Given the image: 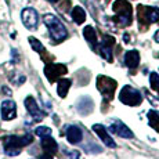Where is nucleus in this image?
Wrapping results in <instances>:
<instances>
[{
	"label": "nucleus",
	"mask_w": 159,
	"mask_h": 159,
	"mask_svg": "<svg viewBox=\"0 0 159 159\" xmlns=\"http://www.w3.org/2000/svg\"><path fill=\"white\" fill-rule=\"evenodd\" d=\"M148 123L151 125L152 129H155V131L159 133V114L154 109L148 111Z\"/></svg>",
	"instance_id": "nucleus-20"
},
{
	"label": "nucleus",
	"mask_w": 159,
	"mask_h": 159,
	"mask_svg": "<svg viewBox=\"0 0 159 159\" xmlns=\"http://www.w3.org/2000/svg\"><path fill=\"white\" fill-rule=\"evenodd\" d=\"M21 18H22V22L24 25L26 26L28 29L33 30L38 28V24H39V15H38V11L32 7H26L22 10L21 13Z\"/></svg>",
	"instance_id": "nucleus-8"
},
{
	"label": "nucleus",
	"mask_w": 159,
	"mask_h": 159,
	"mask_svg": "<svg viewBox=\"0 0 159 159\" xmlns=\"http://www.w3.org/2000/svg\"><path fill=\"white\" fill-rule=\"evenodd\" d=\"M114 44L115 39L112 36H104V40L100 44V54L108 62H112V46Z\"/></svg>",
	"instance_id": "nucleus-10"
},
{
	"label": "nucleus",
	"mask_w": 159,
	"mask_h": 159,
	"mask_svg": "<svg viewBox=\"0 0 159 159\" xmlns=\"http://www.w3.org/2000/svg\"><path fill=\"white\" fill-rule=\"evenodd\" d=\"M112 10L116 13L114 21L119 26H127L131 24V6L127 0H116L112 4Z\"/></svg>",
	"instance_id": "nucleus-3"
},
{
	"label": "nucleus",
	"mask_w": 159,
	"mask_h": 159,
	"mask_svg": "<svg viewBox=\"0 0 159 159\" xmlns=\"http://www.w3.org/2000/svg\"><path fill=\"white\" fill-rule=\"evenodd\" d=\"M82 130L79 129L78 126H68L66 129V139L71 144H78L79 141L82 140Z\"/></svg>",
	"instance_id": "nucleus-16"
},
{
	"label": "nucleus",
	"mask_w": 159,
	"mask_h": 159,
	"mask_svg": "<svg viewBox=\"0 0 159 159\" xmlns=\"http://www.w3.org/2000/svg\"><path fill=\"white\" fill-rule=\"evenodd\" d=\"M68 157H69V159H79V154L76 151H73V152H69Z\"/></svg>",
	"instance_id": "nucleus-24"
},
{
	"label": "nucleus",
	"mask_w": 159,
	"mask_h": 159,
	"mask_svg": "<svg viewBox=\"0 0 159 159\" xmlns=\"http://www.w3.org/2000/svg\"><path fill=\"white\" fill-rule=\"evenodd\" d=\"M66 72H68V68H66V65H62V64L48 62L47 65L44 66V75L50 83L56 82L57 79H60L61 76H64Z\"/></svg>",
	"instance_id": "nucleus-7"
},
{
	"label": "nucleus",
	"mask_w": 159,
	"mask_h": 159,
	"mask_svg": "<svg viewBox=\"0 0 159 159\" xmlns=\"http://www.w3.org/2000/svg\"><path fill=\"white\" fill-rule=\"evenodd\" d=\"M0 112H2L3 120H13L15 116H17V105L11 100H6V101L2 102Z\"/></svg>",
	"instance_id": "nucleus-11"
},
{
	"label": "nucleus",
	"mask_w": 159,
	"mask_h": 159,
	"mask_svg": "<svg viewBox=\"0 0 159 159\" xmlns=\"http://www.w3.org/2000/svg\"><path fill=\"white\" fill-rule=\"evenodd\" d=\"M69 89H71V80H69V79H60V80H58L57 91H58V96H60L61 98H65L68 91H69Z\"/></svg>",
	"instance_id": "nucleus-19"
},
{
	"label": "nucleus",
	"mask_w": 159,
	"mask_h": 159,
	"mask_svg": "<svg viewBox=\"0 0 159 159\" xmlns=\"http://www.w3.org/2000/svg\"><path fill=\"white\" fill-rule=\"evenodd\" d=\"M119 100L129 107H137L143 101V96L139 90L131 86H125L119 93Z\"/></svg>",
	"instance_id": "nucleus-4"
},
{
	"label": "nucleus",
	"mask_w": 159,
	"mask_h": 159,
	"mask_svg": "<svg viewBox=\"0 0 159 159\" xmlns=\"http://www.w3.org/2000/svg\"><path fill=\"white\" fill-rule=\"evenodd\" d=\"M43 21L47 26L48 32H50V36L54 39L56 42H62L66 39L68 36V30H66L65 25L61 22L60 20L53 14H46L43 17Z\"/></svg>",
	"instance_id": "nucleus-1"
},
{
	"label": "nucleus",
	"mask_w": 159,
	"mask_h": 159,
	"mask_svg": "<svg viewBox=\"0 0 159 159\" xmlns=\"http://www.w3.org/2000/svg\"><path fill=\"white\" fill-rule=\"evenodd\" d=\"M159 21V8L149 6H139V22L141 25H151Z\"/></svg>",
	"instance_id": "nucleus-5"
},
{
	"label": "nucleus",
	"mask_w": 159,
	"mask_h": 159,
	"mask_svg": "<svg viewBox=\"0 0 159 159\" xmlns=\"http://www.w3.org/2000/svg\"><path fill=\"white\" fill-rule=\"evenodd\" d=\"M25 107H26V111L32 115V118L35 119V120H42V119L44 118V114L40 111V108L38 107V104H36L33 97H30V96L26 97L25 98Z\"/></svg>",
	"instance_id": "nucleus-12"
},
{
	"label": "nucleus",
	"mask_w": 159,
	"mask_h": 159,
	"mask_svg": "<svg viewBox=\"0 0 159 159\" xmlns=\"http://www.w3.org/2000/svg\"><path fill=\"white\" fill-rule=\"evenodd\" d=\"M123 39H125V42H126V43H127V42H129V35H127V33H125V36H123Z\"/></svg>",
	"instance_id": "nucleus-27"
},
{
	"label": "nucleus",
	"mask_w": 159,
	"mask_h": 159,
	"mask_svg": "<svg viewBox=\"0 0 159 159\" xmlns=\"http://www.w3.org/2000/svg\"><path fill=\"white\" fill-rule=\"evenodd\" d=\"M125 64L130 69H136L140 64V53L137 50L126 51V54H125Z\"/></svg>",
	"instance_id": "nucleus-14"
},
{
	"label": "nucleus",
	"mask_w": 159,
	"mask_h": 159,
	"mask_svg": "<svg viewBox=\"0 0 159 159\" xmlns=\"http://www.w3.org/2000/svg\"><path fill=\"white\" fill-rule=\"evenodd\" d=\"M149 84H151L152 90L159 91V75L157 72H151V75H149Z\"/></svg>",
	"instance_id": "nucleus-22"
},
{
	"label": "nucleus",
	"mask_w": 159,
	"mask_h": 159,
	"mask_svg": "<svg viewBox=\"0 0 159 159\" xmlns=\"http://www.w3.org/2000/svg\"><path fill=\"white\" fill-rule=\"evenodd\" d=\"M83 36L89 43L91 44V47H96L97 46V33H96V29L91 25H87L86 28L83 29Z\"/></svg>",
	"instance_id": "nucleus-17"
},
{
	"label": "nucleus",
	"mask_w": 159,
	"mask_h": 159,
	"mask_svg": "<svg viewBox=\"0 0 159 159\" xmlns=\"http://www.w3.org/2000/svg\"><path fill=\"white\" fill-rule=\"evenodd\" d=\"M42 148L46 151V154H56V152L58 151V144L57 141L53 139L51 136H46V137H42Z\"/></svg>",
	"instance_id": "nucleus-15"
},
{
	"label": "nucleus",
	"mask_w": 159,
	"mask_h": 159,
	"mask_svg": "<svg viewBox=\"0 0 159 159\" xmlns=\"http://www.w3.org/2000/svg\"><path fill=\"white\" fill-rule=\"evenodd\" d=\"M29 43L30 46H32V48L36 51V53H39V54H42L44 58V54H46V50H44V47H43V44L40 43V42L38 40V39H35V38H29Z\"/></svg>",
	"instance_id": "nucleus-21"
},
{
	"label": "nucleus",
	"mask_w": 159,
	"mask_h": 159,
	"mask_svg": "<svg viewBox=\"0 0 159 159\" xmlns=\"http://www.w3.org/2000/svg\"><path fill=\"white\" fill-rule=\"evenodd\" d=\"M39 159H53V157H51L50 154H43L39 157Z\"/></svg>",
	"instance_id": "nucleus-25"
},
{
	"label": "nucleus",
	"mask_w": 159,
	"mask_h": 159,
	"mask_svg": "<svg viewBox=\"0 0 159 159\" xmlns=\"http://www.w3.org/2000/svg\"><path fill=\"white\" fill-rule=\"evenodd\" d=\"M116 86H118L116 80L108 78V76L100 75L98 78H97V89H98V91L102 94L104 97L112 98V97H114V94H115Z\"/></svg>",
	"instance_id": "nucleus-6"
},
{
	"label": "nucleus",
	"mask_w": 159,
	"mask_h": 159,
	"mask_svg": "<svg viewBox=\"0 0 159 159\" xmlns=\"http://www.w3.org/2000/svg\"><path fill=\"white\" fill-rule=\"evenodd\" d=\"M32 143V136L25 134V136H8L4 140V152L8 157H15L20 155L21 148Z\"/></svg>",
	"instance_id": "nucleus-2"
},
{
	"label": "nucleus",
	"mask_w": 159,
	"mask_h": 159,
	"mask_svg": "<svg viewBox=\"0 0 159 159\" xmlns=\"http://www.w3.org/2000/svg\"><path fill=\"white\" fill-rule=\"evenodd\" d=\"M35 133L38 134L39 137H46V136H51V129L47 126H40V127H36Z\"/></svg>",
	"instance_id": "nucleus-23"
},
{
	"label": "nucleus",
	"mask_w": 159,
	"mask_h": 159,
	"mask_svg": "<svg viewBox=\"0 0 159 159\" xmlns=\"http://www.w3.org/2000/svg\"><path fill=\"white\" fill-rule=\"evenodd\" d=\"M71 15H72V20L75 21L78 25L83 24L84 20H86V13H84V10L80 7V6H75L71 11Z\"/></svg>",
	"instance_id": "nucleus-18"
},
{
	"label": "nucleus",
	"mask_w": 159,
	"mask_h": 159,
	"mask_svg": "<svg viewBox=\"0 0 159 159\" xmlns=\"http://www.w3.org/2000/svg\"><path fill=\"white\" fill-rule=\"evenodd\" d=\"M93 131L94 133H97V136L100 137V140H102V143L105 144L107 147H115V141L112 140V137L108 134V131L107 129L102 126V125H93Z\"/></svg>",
	"instance_id": "nucleus-13"
},
{
	"label": "nucleus",
	"mask_w": 159,
	"mask_h": 159,
	"mask_svg": "<svg viewBox=\"0 0 159 159\" xmlns=\"http://www.w3.org/2000/svg\"><path fill=\"white\" fill-rule=\"evenodd\" d=\"M108 130L111 131V133L116 134V136H119V137H125V139H131V137H133V131H131L123 122L118 120V119H115V120L111 122Z\"/></svg>",
	"instance_id": "nucleus-9"
},
{
	"label": "nucleus",
	"mask_w": 159,
	"mask_h": 159,
	"mask_svg": "<svg viewBox=\"0 0 159 159\" xmlns=\"http://www.w3.org/2000/svg\"><path fill=\"white\" fill-rule=\"evenodd\" d=\"M47 2H50V3H57L58 0H47Z\"/></svg>",
	"instance_id": "nucleus-28"
},
{
	"label": "nucleus",
	"mask_w": 159,
	"mask_h": 159,
	"mask_svg": "<svg viewBox=\"0 0 159 159\" xmlns=\"http://www.w3.org/2000/svg\"><path fill=\"white\" fill-rule=\"evenodd\" d=\"M154 40L157 42V43H159V30H157V32H155V35H154Z\"/></svg>",
	"instance_id": "nucleus-26"
}]
</instances>
